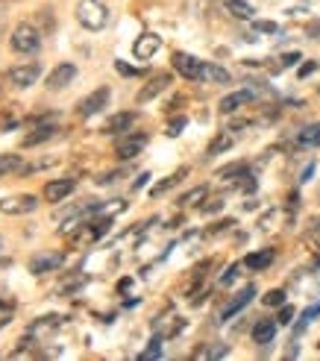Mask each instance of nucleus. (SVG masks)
<instances>
[{"label": "nucleus", "instance_id": "f257e3e1", "mask_svg": "<svg viewBox=\"0 0 320 361\" xmlns=\"http://www.w3.org/2000/svg\"><path fill=\"white\" fill-rule=\"evenodd\" d=\"M77 21L88 32H100L109 24V6L103 0H80L77 4Z\"/></svg>", "mask_w": 320, "mask_h": 361}, {"label": "nucleus", "instance_id": "f03ea898", "mask_svg": "<svg viewBox=\"0 0 320 361\" xmlns=\"http://www.w3.org/2000/svg\"><path fill=\"white\" fill-rule=\"evenodd\" d=\"M9 47L15 53H21V56H32V53L42 50V30L30 21H21L9 35Z\"/></svg>", "mask_w": 320, "mask_h": 361}, {"label": "nucleus", "instance_id": "7ed1b4c3", "mask_svg": "<svg viewBox=\"0 0 320 361\" xmlns=\"http://www.w3.org/2000/svg\"><path fill=\"white\" fill-rule=\"evenodd\" d=\"M4 77H6V82H9L12 88H30V85H35V80L42 77V65H39V62L15 65V68L6 71Z\"/></svg>", "mask_w": 320, "mask_h": 361}, {"label": "nucleus", "instance_id": "20e7f679", "mask_svg": "<svg viewBox=\"0 0 320 361\" xmlns=\"http://www.w3.org/2000/svg\"><path fill=\"white\" fill-rule=\"evenodd\" d=\"M109 97H112V92L106 85H100L97 92H92L88 97H82L80 103H77V115L80 118H94L97 112H103L106 109V103H109Z\"/></svg>", "mask_w": 320, "mask_h": 361}, {"label": "nucleus", "instance_id": "39448f33", "mask_svg": "<svg viewBox=\"0 0 320 361\" xmlns=\"http://www.w3.org/2000/svg\"><path fill=\"white\" fill-rule=\"evenodd\" d=\"M39 209V197L35 194H12L0 200V212L4 214H30Z\"/></svg>", "mask_w": 320, "mask_h": 361}, {"label": "nucleus", "instance_id": "423d86ee", "mask_svg": "<svg viewBox=\"0 0 320 361\" xmlns=\"http://www.w3.org/2000/svg\"><path fill=\"white\" fill-rule=\"evenodd\" d=\"M173 71L180 77H185V80H200L203 77V62L197 56H191V53L176 50L173 53Z\"/></svg>", "mask_w": 320, "mask_h": 361}, {"label": "nucleus", "instance_id": "0eeeda50", "mask_svg": "<svg viewBox=\"0 0 320 361\" xmlns=\"http://www.w3.org/2000/svg\"><path fill=\"white\" fill-rule=\"evenodd\" d=\"M74 80H77V65L74 62H59L47 74V88L50 92H62V88H68Z\"/></svg>", "mask_w": 320, "mask_h": 361}, {"label": "nucleus", "instance_id": "6e6552de", "mask_svg": "<svg viewBox=\"0 0 320 361\" xmlns=\"http://www.w3.org/2000/svg\"><path fill=\"white\" fill-rule=\"evenodd\" d=\"M144 147H147V135H144V133H130V135H123V138L118 141L115 156L123 159V161H130V159H135Z\"/></svg>", "mask_w": 320, "mask_h": 361}, {"label": "nucleus", "instance_id": "1a4fd4ad", "mask_svg": "<svg viewBox=\"0 0 320 361\" xmlns=\"http://www.w3.org/2000/svg\"><path fill=\"white\" fill-rule=\"evenodd\" d=\"M77 188V179L74 176H62V179H50L44 185V200L47 203H62L65 197H70Z\"/></svg>", "mask_w": 320, "mask_h": 361}, {"label": "nucleus", "instance_id": "9d476101", "mask_svg": "<svg viewBox=\"0 0 320 361\" xmlns=\"http://www.w3.org/2000/svg\"><path fill=\"white\" fill-rule=\"evenodd\" d=\"M159 47H162V39H159L156 32H141L135 39V44H133V56L138 62H147L159 53Z\"/></svg>", "mask_w": 320, "mask_h": 361}, {"label": "nucleus", "instance_id": "9b49d317", "mask_svg": "<svg viewBox=\"0 0 320 361\" xmlns=\"http://www.w3.org/2000/svg\"><path fill=\"white\" fill-rule=\"evenodd\" d=\"M173 82V77L171 74H156L144 88H141V92L135 94V103H150L153 97H159L162 92H168V85Z\"/></svg>", "mask_w": 320, "mask_h": 361}, {"label": "nucleus", "instance_id": "f8f14e48", "mask_svg": "<svg viewBox=\"0 0 320 361\" xmlns=\"http://www.w3.org/2000/svg\"><path fill=\"white\" fill-rule=\"evenodd\" d=\"M256 97V92L253 88H244V92H233V94H226V97H221V103H218V109H221V115H233V112H238V109H244L247 103H250Z\"/></svg>", "mask_w": 320, "mask_h": 361}, {"label": "nucleus", "instance_id": "ddd939ff", "mask_svg": "<svg viewBox=\"0 0 320 361\" xmlns=\"http://www.w3.org/2000/svg\"><path fill=\"white\" fill-rule=\"evenodd\" d=\"M62 262H65V252H62V250H56V252H42V256H35V259L30 262V270H32L35 276H42V274H50V270L62 267Z\"/></svg>", "mask_w": 320, "mask_h": 361}, {"label": "nucleus", "instance_id": "4468645a", "mask_svg": "<svg viewBox=\"0 0 320 361\" xmlns=\"http://www.w3.org/2000/svg\"><path fill=\"white\" fill-rule=\"evenodd\" d=\"M253 294H256V288H253V285H247L241 294H235V300H229V302L223 305V312H221V320H229V317H235V314H238V312L244 309V305L253 300Z\"/></svg>", "mask_w": 320, "mask_h": 361}, {"label": "nucleus", "instance_id": "2eb2a0df", "mask_svg": "<svg viewBox=\"0 0 320 361\" xmlns=\"http://www.w3.org/2000/svg\"><path fill=\"white\" fill-rule=\"evenodd\" d=\"M133 123H135V112H121V115H112L109 121L103 123V133H106V135H118V133H127Z\"/></svg>", "mask_w": 320, "mask_h": 361}, {"label": "nucleus", "instance_id": "dca6fc26", "mask_svg": "<svg viewBox=\"0 0 320 361\" xmlns=\"http://www.w3.org/2000/svg\"><path fill=\"white\" fill-rule=\"evenodd\" d=\"M53 135H56V126H53V123H44V126H35V130H32V133H27V135L21 138V147H39V144L50 141Z\"/></svg>", "mask_w": 320, "mask_h": 361}, {"label": "nucleus", "instance_id": "f3484780", "mask_svg": "<svg viewBox=\"0 0 320 361\" xmlns=\"http://www.w3.org/2000/svg\"><path fill=\"white\" fill-rule=\"evenodd\" d=\"M273 338H276V320H259L256 326H253V341H256L259 347L271 344Z\"/></svg>", "mask_w": 320, "mask_h": 361}, {"label": "nucleus", "instance_id": "a211bd4d", "mask_svg": "<svg viewBox=\"0 0 320 361\" xmlns=\"http://www.w3.org/2000/svg\"><path fill=\"white\" fill-rule=\"evenodd\" d=\"M200 80L203 82H221V85H226L229 82V71L215 65V62H203V77Z\"/></svg>", "mask_w": 320, "mask_h": 361}, {"label": "nucleus", "instance_id": "6ab92c4d", "mask_svg": "<svg viewBox=\"0 0 320 361\" xmlns=\"http://www.w3.org/2000/svg\"><path fill=\"white\" fill-rule=\"evenodd\" d=\"M273 262V250H259V252H250V256H244V267L247 270H264Z\"/></svg>", "mask_w": 320, "mask_h": 361}, {"label": "nucleus", "instance_id": "aec40b11", "mask_svg": "<svg viewBox=\"0 0 320 361\" xmlns=\"http://www.w3.org/2000/svg\"><path fill=\"white\" fill-rule=\"evenodd\" d=\"M185 176H188V168H180V171H176V173H171L168 179H162V183H159V185H156V188H153L150 194H153V197H162V194H165V191H171L173 185H180V183H183V179H185Z\"/></svg>", "mask_w": 320, "mask_h": 361}, {"label": "nucleus", "instance_id": "412c9836", "mask_svg": "<svg viewBox=\"0 0 320 361\" xmlns=\"http://www.w3.org/2000/svg\"><path fill=\"white\" fill-rule=\"evenodd\" d=\"M226 9L233 12L235 18H241V21H250V18L256 15V12H253V6L247 4V0H226Z\"/></svg>", "mask_w": 320, "mask_h": 361}, {"label": "nucleus", "instance_id": "4be33fe9", "mask_svg": "<svg viewBox=\"0 0 320 361\" xmlns=\"http://www.w3.org/2000/svg\"><path fill=\"white\" fill-rule=\"evenodd\" d=\"M300 144L303 147H320V123H309L303 133H300Z\"/></svg>", "mask_w": 320, "mask_h": 361}, {"label": "nucleus", "instance_id": "5701e85b", "mask_svg": "<svg viewBox=\"0 0 320 361\" xmlns=\"http://www.w3.org/2000/svg\"><path fill=\"white\" fill-rule=\"evenodd\" d=\"M233 147V135H226V133H221L215 141L209 144V150H206V156H218V153H223V150H229Z\"/></svg>", "mask_w": 320, "mask_h": 361}, {"label": "nucleus", "instance_id": "b1692460", "mask_svg": "<svg viewBox=\"0 0 320 361\" xmlns=\"http://www.w3.org/2000/svg\"><path fill=\"white\" fill-rule=\"evenodd\" d=\"M59 320H62V317H56V314H53V317H39V320H35L32 326H30V335H39V332H44V329L53 332V329L59 326Z\"/></svg>", "mask_w": 320, "mask_h": 361}, {"label": "nucleus", "instance_id": "393cba45", "mask_svg": "<svg viewBox=\"0 0 320 361\" xmlns=\"http://www.w3.org/2000/svg\"><path fill=\"white\" fill-rule=\"evenodd\" d=\"M21 168V156H15V153H0V176L4 173H12Z\"/></svg>", "mask_w": 320, "mask_h": 361}, {"label": "nucleus", "instance_id": "a878e982", "mask_svg": "<svg viewBox=\"0 0 320 361\" xmlns=\"http://www.w3.org/2000/svg\"><path fill=\"white\" fill-rule=\"evenodd\" d=\"M206 194H209V188H206V185L194 188V191H188V194H183V197H180V206H197V203H203V200H206Z\"/></svg>", "mask_w": 320, "mask_h": 361}, {"label": "nucleus", "instance_id": "bb28decb", "mask_svg": "<svg viewBox=\"0 0 320 361\" xmlns=\"http://www.w3.org/2000/svg\"><path fill=\"white\" fill-rule=\"evenodd\" d=\"M226 355V347H200V350H194L191 358H223Z\"/></svg>", "mask_w": 320, "mask_h": 361}, {"label": "nucleus", "instance_id": "cd10ccee", "mask_svg": "<svg viewBox=\"0 0 320 361\" xmlns=\"http://www.w3.org/2000/svg\"><path fill=\"white\" fill-rule=\"evenodd\" d=\"M317 317H320V302L303 312V317H300V323H297V332H303V329L309 326V323H312V320H317Z\"/></svg>", "mask_w": 320, "mask_h": 361}, {"label": "nucleus", "instance_id": "c85d7f7f", "mask_svg": "<svg viewBox=\"0 0 320 361\" xmlns=\"http://www.w3.org/2000/svg\"><path fill=\"white\" fill-rule=\"evenodd\" d=\"M247 173V165L244 161H235V165H226L218 171V179H226V176H244Z\"/></svg>", "mask_w": 320, "mask_h": 361}, {"label": "nucleus", "instance_id": "c756f323", "mask_svg": "<svg viewBox=\"0 0 320 361\" xmlns=\"http://www.w3.org/2000/svg\"><path fill=\"white\" fill-rule=\"evenodd\" d=\"M264 305H285V291H282V288H273V291H268L264 294Z\"/></svg>", "mask_w": 320, "mask_h": 361}, {"label": "nucleus", "instance_id": "7c9ffc66", "mask_svg": "<svg viewBox=\"0 0 320 361\" xmlns=\"http://www.w3.org/2000/svg\"><path fill=\"white\" fill-rule=\"evenodd\" d=\"M291 320H294V305H279V317H276V323L288 326Z\"/></svg>", "mask_w": 320, "mask_h": 361}, {"label": "nucleus", "instance_id": "2f4dec72", "mask_svg": "<svg viewBox=\"0 0 320 361\" xmlns=\"http://www.w3.org/2000/svg\"><path fill=\"white\" fill-rule=\"evenodd\" d=\"M223 209V197H215V200H206L203 206H200V212L203 214H211V212H221Z\"/></svg>", "mask_w": 320, "mask_h": 361}, {"label": "nucleus", "instance_id": "473e14b6", "mask_svg": "<svg viewBox=\"0 0 320 361\" xmlns=\"http://www.w3.org/2000/svg\"><path fill=\"white\" fill-rule=\"evenodd\" d=\"M159 353H162V338H153V344L141 353V358H159Z\"/></svg>", "mask_w": 320, "mask_h": 361}, {"label": "nucleus", "instance_id": "72a5a7b5", "mask_svg": "<svg viewBox=\"0 0 320 361\" xmlns=\"http://www.w3.org/2000/svg\"><path fill=\"white\" fill-rule=\"evenodd\" d=\"M183 130H185V118H173V121L168 123V135H171V138H176Z\"/></svg>", "mask_w": 320, "mask_h": 361}, {"label": "nucleus", "instance_id": "f704fd0d", "mask_svg": "<svg viewBox=\"0 0 320 361\" xmlns=\"http://www.w3.org/2000/svg\"><path fill=\"white\" fill-rule=\"evenodd\" d=\"M241 267H244V262H241V264H233V267H229V270H226V274H223V279H221V285H233V282H235V276H238V270H241Z\"/></svg>", "mask_w": 320, "mask_h": 361}, {"label": "nucleus", "instance_id": "c9c22d12", "mask_svg": "<svg viewBox=\"0 0 320 361\" xmlns=\"http://www.w3.org/2000/svg\"><path fill=\"white\" fill-rule=\"evenodd\" d=\"M314 71H317V62H306L303 68H300V71H297V74H300V80H306L309 74H314Z\"/></svg>", "mask_w": 320, "mask_h": 361}, {"label": "nucleus", "instance_id": "e433bc0d", "mask_svg": "<svg viewBox=\"0 0 320 361\" xmlns=\"http://www.w3.org/2000/svg\"><path fill=\"white\" fill-rule=\"evenodd\" d=\"M115 71H118V74H123V77H135V71H133L130 65H123V62H118Z\"/></svg>", "mask_w": 320, "mask_h": 361}, {"label": "nucleus", "instance_id": "4c0bfd02", "mask_svg": "<svg viewBox=\"0 0 320 361\" xmlns=\"http://www.w3.org/2000/svg\"><path fill=\"white\" fill-rule=\"evenodd\" d=\"M256 30H261V32H276V24H271V21H259Z\"/></svg>", "mask_w": 320, "mask_h": 361}, {"label": "nucleus", "instance_id": "58836bf2", "mask_svg": "<svg viewBox=\"0 0 320 361\" xmlns=\"http://www.w3.org/2000/svg\"><path fill=\"white\" fill-rule=\"evenodd\" d=\"M233 224H235V221H229V218H226V221H221V224H215V226H211L209 232H223V229H229V226H233Z\"/></svg>", "mask_w": 320, "mask_h": 361}, {"label": "nucleus", "instance_id": "ea45409f", "mask_svg": "<svg viewBox=\"0 0 320 361\" xmlns=\"http://www.w3.org/2000/svg\"><path fill=\"white\" fill-rule=\"evenodd\" d=\"M147 179H150V173H141V176L135 179V185H133V188H144V185H147Z\"/></svg>", "mask_w": 320, "mask_h": 361}, {"label": "nucleus", "instance_id": "a19ab883", "mask_svg": "<svg viewBox=\"0 0 320 361\" xmlns=\"http://www.w3.org/2000/svg\"><path fill=\"white\" fill-rule=\"evenodd\" d=\"M282 62H285V65H294V62H300V53H288V56H282Z\"/></svg>", "mask_w": 320, "mask_h": 361}, {"label": "nucleus", "instance_id": "79ce46f5", "mask_svg": "<svg viewBox=\"0 0 320 361\" xmlns=\"http://www.w3.org/2000/svg\"><path fill=\"white\" fill-rule=\"evenodd\" d=\"M9 264H12V262H9V259H0V270H6V267H9Z\"/></svg>", "mask_w": 320, "mask_h": 361}, {"label": "nucleus", "instance_id": "37998d69", "mask_svg": "<svg viewBox=\"0 0 320 361\" xmlns=\"http://www.w3.org/2000/svg\"><path fill=\"white\" fill-rule=\"evenodd\" d=\"M0 4H18V0H0Z\"/></svg>", "mask_w": 320, "mask_h": 361}, {"label": "nucleus", "instance_id": "c03bdc74", "mask_svg": "<svg viewBox=\"0 0 320 361\" xmlns=\"http://www.w3.org/2000/svg\"><path fill=\"white\" fill-rule=\"evenodd\" d=\"M0 250H4V241H0Z\"/></svg>", "mask_w": 320, "mask_h": 361}]
</instances>
